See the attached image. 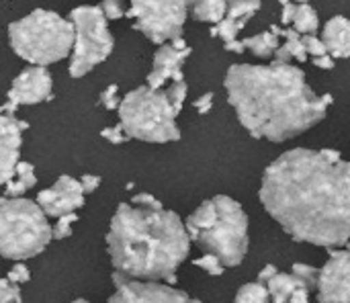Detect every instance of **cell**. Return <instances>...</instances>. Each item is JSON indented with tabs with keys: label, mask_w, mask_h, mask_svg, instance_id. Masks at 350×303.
<instances>
[{
	"label": "cell",
	"mask_w": 350,
	"mask_h": 303,
	"mask_svg": "<svg viewBox=\"0 0 350 303\" xmlns=\"http://www.w3.org/2000/svg\"><path fill=\"white\" fill-rule=\"evenodd\" d=\"M51 74L41 66H31L23 70L10 84L6 103L0 107L2 115H14L21 105H37L51 98Z\"/></svg>",
	"instance_id": "30bf717a"
},
{
	"label": "cell",
	"mask_w": 350,
	"mask_h": 303,
	"mask_svg": "<svg viewBox=\"0 0 350 303\" xmlns=\"http://www.w3.org/2000/svg\"><path fill=\"white\" fill-rule=\"evenodd\" d=\"M279 35L285 37V43L277 47L275 51V62H281V64H289L291 60H297V62H306L308 60V53H306V47L301 43V35L295 31V29H281L277 27Z\"/></svg>",
	"instance_id": "d6986e66"
},
{
	"label": "cell",
	"mask_w": 350,
	"mask_h": 303,
	"mask_svg": "<svg viewBox=\"0 0 350 303\" xmlns=\"http://www.w3.org/2000/svg\"><path fill=\"white\" fill-rule=\"evenodd\" d=\"M277 273H279V271H277V267H275V265H267V267L258 273V283H262V285H265V283H267L271 277H275Z\"/></svg>",
	"instance_id": "ab89813d"
},
{
	"label": "cell",
	"mask_w": 350,
	"mask_h": 303,
	"mask_svg": "<svg viewBox=\"0 0 350 303\" xmlns=\"http://www.w3.org/2000/svg\"><path fill=\"white\" fill-rule=\"evenodd\" d=\"M70 21L74 25L70 76L82 78L111 55L115 39L100 6H78L70 12Z\"/></svg>",
	"instance_id": "ba28073f"
},
{
	"label": "cell",
	"mask_w": 350,
	"mask_h": 303,
	"mask_svg": "<svg viewBox=\"0 0 350 303\" xmlns=\"http://www.w3.org/2000/svg\"><path fill=\"white\" fill-rule=\"evenodd\" d=\"M291 275H295L297 279H301L310 289H316L318 287V277H320V271L312 265H306V263H295L293 269H291Z\"/></svg>",
	"instance_id": "d4e9b609"
},
{
	"label": "cell",
	"mask_w": 350,
	"mask_h": 303,
	"mask_svg": "<svg viewBox=\"0 0 350 303\" xmlns=\"http://www.w3.org/2000/svg\"><path fill=\"white\" fill-rule=\"evenodd\" d=\"M316 289L320 303H350V250L330 252Z\"/></svg>",
	"instance_id": "7c38bea8"
},
{
	"label": "cell",
	"mask_w": 350,
	"mask_h": 303,
	"mask_svg": "<svg viewBox=\"0 0 350 303\" xmlns=\"http://www.w3.org/2000/svg\"><path fill=\"white\" fill-rule=\"evenodd\" d=\"M100 10H103L107 21H115V18L125 16V8L121 6V0H103Z\"/></svg>",
	"instance_id": "1f68e13d"
},
{
	"label": "cell",
	"mask_w": 350,
	"mask_h": 303,
	"mask_svg": "<svg viewBox=\"0 0 350 303\" xmlns=\"http://www.w3.org/2000/svg\"><path fill=\"white\" fill-rule=\"evenodd\" d=\"M78 222V215L76 213H68V215H62L57 218L55 226H51V236L53 240H64L72 234V226Z\"/></svg>",
	"instance_id": "4316f807"
},
{
	"label": "cell",
	"mask_w": 350,
	"mask_h": 303,
	"mask_svg": "<svg viewBox=\"0 0 350 303\" xmlns=\"http://www.w3.org/2000/svg\"><path fill=\"white\" fill-rule=\"evenodd\" d=\"M187 92H189V86H187V82H185V80H180V82H172V84L166 88L168 101H170L172 109L176 111V115L183 111V105H185Z\"/></svg>",
	"instance_id": "484cf974"
},
{
	"label": "cell",
	"mask_w": 350,
	"mask_h": 303,
	"mask_svg": "<svg viewBox=\"0 0 350 303\" xmlns=\"http://www.w3.org/2000/svg\"><path fill=\"white\" fill-rule=\"evenodd\" d=\"M228 101L252 137L291 140L326 117L332 94L318 96L301 68L281 62L269 66L236 64L226 74Z\"/></svg>",
	"instance_id": "7a4b0ae2"
},
{
	"label": "cell",
	"mask_w": 350,
	"mask_h": 303,
	"mask_svg": "<svg viewBox=\"0 0 350 303\" xmlns=\"http://www.w3.org/2000/svg\"><path fill=\"white\" fill-rule=\"evenodd\" d=\"M236 303H271V295L267 285L256 281L240 287V291L236 293Z\"/></svg>",
	"instance_id": "cb8c5ba5"
},
{
	"label": "cell",
	"mask_w": 350,
	"mask_h": 303,
	"mask_svg": "<svg viewBox=\"0 0 350 303\" xmlns=\"http://www.w3.org/2000/svg\"><path fill=\"white\" fill-rule=\"evenodd\" d=\"M322 43L334 60L350 57V18L332 16L322 31Z\"/></svg>",
	"instance_id": "e0dca14e"
},
{
	"label": "cell",
	"mask_w": 350,
	"mask_h": 303,
	"mask_svg": "<svg viewBox=\"0 0 350 303\" xmlns=\"http://www.w3.org/2000/svg\"><path fill=\"white\" fill-rule=\"evenodd\" d=\"M189 0H131L125 16L133 18L137 31L150 41L164 45L183 37Z\"/></svg>",
	"instance_id": "9c48e42d"
},
{
	"label": "cell",
	"mask_w": 350,
	"mask_h": 303,
	"mask_svg": "<svg viewBox=\"0 0 350 303\" xmlns=\"http://www.w3.org/2000/svg\"><path fill=\"white\" fill-rule=\"evenodd\" d=\"M312 62H314V66H318V68H322V70H332V68H334V57H332L330 53L320 55V57H314Z\"/></svg>",
	"instance_id": "74e56055"
},
{
	"label": "cell",
	"mask_w": 350,
	"mask_h": 303,
	"mask_svg": "<svg viewBox=\"0 0 350 303\" xmlns=\"http://www.w3.org/2000/svg\"><path fill=\"white\" fill-rule=\"evenodd\" d=\"M293 29L299 35H316L320 31V18L314 6L310 4H297V12L293 18Z\"/></svg>",
	"instance_id": "603a6c76"
},
{
	"label": "cell",
	"mask_w": 350,
	"mask_h": 303,
	"mask_svg": "<svg viewBox=\"0 0 350 303\" xmlns=\"http://www.w3.org/2000/svg\"><path fill=\"white\" fill-rule=\"evenodd\" d=\"M47 218H62L68 213H76V209L84 207V191L78 179L59 176L51 189H45L37 195L35 201Z\"/></svg>",
	"instance_id": "4fadbf2b"
},
{
	"label": "cell",
	"mask_w": 350,
	"mask_h": 303,
	"mask_svg": "<svg viewBox=\"0 0 350 303\" xmlns=\"http://www.w3.org/2000/svg\"><path fill=\"white\" fill-rule=\"evenodd\" d=\"M226 49L228 51H234V53H242L244 51V45H242V41H232V43H226Z\"/></svg>",
	"instance_id": "60d3db41"
},
{
	"label": "cell",
	"mask_w": 350,
	"mask_h": 303,
	"mask_svg": "<svg viewBox=\"0 0 350 303\" xmlns=\"http://www.w3.org/2000/svg\"><path fill=\"white\" fill-rule=\"evenodd\" d=\"M35 183H37L35 166L29 164V162H18L16 168H14V176L6 183L4 197H8V199H18V197L25 195L29 189H33Z\"/></svg>",
	"instance_id": "ffe728a7"
},
{
	"label": "cell",
	"mask_w": 350,
	"mask_h": 303,
	"mask_svg": "<svg viewBox=\"0 0 350 303\" xmlns=\"http://www.w3.org/2000/svg\"><path fill=\"white\" fill-rule=\"evenodd\" d=\"M27 127V121L0 113V185H6L14 176V168L21 162L23 131Z\"/></svg>",
	"instance_id": "9a60e30c"
},
{
	"label": "cell",
	"mask_w": 350,
	"mask_h": 303,
	"mask_svg": "<svg viewBox=\"0 0 350 303\" xmlns=\"http://www.w3.org/2000/svg\"><path fill=\"white\" fill-rule=\"evenodd\" d=\"M310 302V289L308 287H299V289H295L293 291V295H291V300L289 303H308Z\"/></svg>",
	"instance_id": "f35d334b"
},
{
	"label": "cell",
	"mask_w": 350,
	"mask_h": 303,
	"mask_svg": "<svg viewBox=\"0 0 350 303\" xmlns=\"http://www.w3.org/2000/svg\"><path fill=\"white\" fill-rule=\"evenodd\" d=\"M121 127L127 137H135L150 144H166L180 140L176 125V111L172 109L166 90H152L139 86L127 92L119 105Z\"/></svg>",
	"instance_id": "52a82bcc"
},
{
	"label": "cell",
	"mask_w": 350,
	"mask_h": 303,
	"mask_svg": "<svg viewBox=\"0 0 350 303\" xmlns=\"http://www.w3.org/2000/svg\"><path fill=\"white\" fill-rule=\"evenodd\" d=\"M0 303H23L18 285H12L8 279H0Z\"/></svg>",
	"instance_id": "f546056e"
},
{
	"label": "cell",
	"mask_w": 350,
	"mask_h": 303,
	"mask_svg": "<svg viewBox=\"0 0 350 303\" xmlns=\"http://www.w3.org/2000/svg\"><path fill=\"white\" fill-rule=\"evenodd\" d=\"M258 195L297 242L332 248L350 240V162L338 150L281 154L265 170Z\"/></svg>",
	"instance_id": "6da1fadb"
},
{
	"label": "cell",
	"mask_w": 350,
	"mask_h": 303,
	"mask_svg": "<svg viewBox=\"0 0 350 303\" xmlns=\"http://www.w3.org/2000/svg\"><path fill=\"white\" fill-rule=\"evenodd\" d=\"M72 303H90V302H86V300H76V302H72Z\"/></svg>",
	"instance_id": "7bdbcfd3"
},
{
	"label": "cell",
	"mask_w": 350,
	"mask_h": 303,
	"mask_svg": "<svg viewBox=\"0 0 350 303\" xmlns=\"http://www.w3.org/2000/svg\"><path fill=\"white\" fill-rule=\"evenodd\" d=\"M347 246H349V250H350V240H349V242H347Z\"/></svg>",
	"instance_id": "ee69618b"
},
{
	"label": "cell",
	"mask_w": 350,
	"mask_h": 303,
	"mask_svg": "<svg viewBox=\"0 0 350 303\" xmlns=\"http://www.w3.org/2000/svg\"><path fill=\"white\" fill-rule=\"evenodd\" d=\"M244 49H250L254 55L258 57H271L275 55L277 47H279V31H277V25H273L269 31H262L254 37H246L242 41Z\"/></svg>",
	"instance_id": "44dd1931"
},
{
	"label": "cell",
	"mask_w": 350,
	"mask_h": 303,
	"mask_svg": "<svg viewBox=\"0 0 350 303\" xmlns=\"http://www.w3.org/2000/svg\"><path fill=\"white\" fill-rule=\"evenodd\" d=\"M279 2H281V4H283V6H285V4H289V2H291V0H279ZM297 2H299V4H308V2H310V0H297Z\"/></svg>",
	"instance_id": "b9f144b4"
},
{
	"label": "cell",
	"mask_w": 350,
	"mask_h": 303,
	"mask_svg": "<svg viewBox=\"0 0 350 303\" xmlns=\"http://www.w3.org/2000/svg\"><path fill=\"white\" fill-rule=\"evenodd\" d=\"M191 55V47L183 37L160 45V49L154 55V66L152 72L148 74V88L152 90H162V86L170 82H180L185 80L183 76V64Z\"/></svg>",
	"instance_id": "5bb4252c"
},
{
	"label": "cell",
	"mask_w": 350,
	"mask_h": 303,
	"mask_svg": "<svg viewBox=\"0 0 350 303\" xmlns=\"http://www.w3.org/2000/svg\"><path fill=\"white\" fill-rule=\"evenodd\" d=\"M295 12H297V4H293V2L285 4L283 6V12H281V23L283 25H291L293 18H295Z\"/></svg>",
	"instance_id": "8d00e7d4"
},
{
	"label": "cell",
	"mask_w": 350,
	"mask_h": 303,
	"mask_svg": "<svg viewBox=\"0 0 350 303\" xmlns=\"http://www.w3.org/2000/svg\"><path fill=\"white\" fill-rule=\"evenodd\" d=\"M78 181H80V185H82L84 195H90V193H94V191L100 187V179H98V176H92V174H84V176L78 179Z\"/></svg>",
	"instance_id": "d590c367"
},
{
	"label": "cell",
	"mask_w": 350,
	"mask_h": 303,
	"mask_svg": "<svg viewBox=\"0 0 350 303\" xmlns=\"http://www.w3.org/2000/svg\"><path fill=\"white\" fill-rule=\"evenodd\" d=\"M189 8L197 21L217 25L228 10V0H189Z\"/></svg>",
	"instance_id": "7402d4cb"
},
{
	"label": "cell",
	"mask_w": 350,
	"mask_h": 303,
	"mask_svg": "<svg viewBox=\"0 0 350 303\" xmlns=\"http://www.w3.org/2000/svg\"><path fill=\"white\" fill-rule=\"evenodd\" d=\"M100 135L109 142V144H115V146H119V144H125L129 137L125 135V131H123V127L121 125H117V127H107V129H103L100 131Z\"/></svg>",
	"instance_id": "836d02e7"
},
{
	"label": "cell",
	"mask_w": 350,
	"mask_h": 303,
	"mask_svg": "<svg viewBox=\"0 0 350 303\" xmlns=\"http://www.w3.org/2000/svg\"><path fill=\"white\" fill-rule=\"evenodd\" d=\"M267 289H269V295H271V303H289L291 295L295 289L299 287H308L301 279H297L295 275L291 273H277L275 277H271L267 283ZM310 289V287H308ZM312 291V289H310Z\"/></svg>",
	"instance_id": "ac0fdd59"
},
{
	"label": "cell",
	"mask_w": 350,
	"mask_h": 303,
	"mask_svg": "<svg viewBox=\"0 0 350 303\" xmlns=\"http://www.w3.org/2000/svg\"><path fill=\"white\" fill-rule=\"evenodd\" d=\"M187 234L224 267H238L248 252V215L232 197L203 201L185 222Z\"/></svg>",
	"instance_id": "277c9868"
},
{
	"label": "cell",
	"mask_w": 350,
	"mask_h": 303,
	"mask_svg": "<svg viewBox=\"0 0 350 303\" xmlns=\"http://www.w3.org/2000/svg\"><path fill=\"white\" fill-rule=\"evenodd\" d=\"M193 265H195V267H199V269H203V271H205L207 275H211V277H219V275H224V269H226L217 256L207 254V252H205V256L197 259Z\"/></svg>",
	"instance_id": "83f0119b"
},
{
	"label": "cell",
	"mask_w": 350,
	"mask_h": 303,
	"mask_svg": "<svg viewBox=\"0 0 350 303\" xmlns=\"http://www.w3.org/2000/svg\"><path fill=\"white\" fill-rule=\"evenodd\" d=\"M193 107L197 109V113L207 115V113L211 111V107H213V92H207V94L199 96V98L193 103Z\"/></svg>",
	"instance_id": "e575fe53"
},
{
	"label": "cell",
	"mask_w": 350,
	"mask_h": 303,
	"mask_svg": "<svg viewBox=\"0 0 350 303\" xmlns=\"http://www.w3.org/2000/svg\"><path fill=\"white\" fill-rule=\"evenodd\" d=\"M51 240L49 220L35 201L0 197V254L4 259L23 263L41 254Z\"/></svg>",
	"instance_id": "8992f818"
},
{
	"label": "cell",
	"mask_w": 350,
	"mask_h": 303,
	"mask_svg": "<svg viewBox=\"0 0 350 303\" xmlns=\"http://www.w3.org/2000/svg\"><path fill=\"white\" fill-rule=\"evenodd\" d=\"M260 0H228L226 16L211 29L213 37H221L226 43L238 39V33L246 27V23L260 10Z\"/></svg>",
	"instance_id": "2e32d148"
},
{
	"label": "cell",
	"mask_w": 350,
	"mask_h": 303,
	"mask_svg": "<svg viewBox=\"0 0 350 303\" xmlns=\"http://www.w3.org/2000/svg\"><path fill=\"white\" fill-rule=\"evenodd\" d=\"M12 285H23L31 279V271L23 265V263H16L10 271H8V277H6Z\"/></svg>",
	"instance_id": "d6a6232c"
},
{
	"label": "cell",
	"mask_w": 350,
	"mask_h": 303,
	"mask_svg": "<svg viewBox=\"0 0 350 303\" xmlns=\"http://www.w3.org/2000/svg\"><path fill=\"white\" fill-rule=\"evenodd\" d=\"M107 248L115 273L129 281L174 283L187 261L191 238L185 222L152 195H135L121 203L111 220Z\"/></svg>",
	"instance_id": "3957f363"
},
{
	"label": "cell",
	"mask_w": 350,
	"mask_h": 303,
	"mask_svg": "<svg viewBox=\"0 0 350 303\" xmlns=\"http://www.w3.org/2000/svg\"><path fill=\"white\" fill-rule=\"evenodd\" d=\"M301 43L306 47V53H312L314 57H320V55H326L328 53L326 45L316 35H301Z\"/></svg>",
	"instance_id": "4dcf8cb0"
},
{
	"label": "cell",
	"mask_w": 350,
	"mask_h": 303,
	"mask_svg": "<svg viewBox=\"0 0 350 303\" xmlns=\"http://www.w3.org/2000/svg\"><path fill=\"white\" fill-rule=\"evenodd\" d=\"M98 103H100L105 109H109V111L119 109V105H121V101H119V86H117V84H109V86L100 92Z\"/></svg>",
	"instance_id": "f1b7e54d"
},
{
	"label": "cell",
	"mask_w": 350,
	"mask_h": 303,
	"mask_svg": "<svg viewBox=\"0 0 350 303\" xmlns=\"http://www.w3.org/2000/svg\"><path fill=\"white\" fill-rule=\"evenodd\" d=\"M8 39L18 57L45 68L70 55L74 47V25L53 10L37 8L8 25Z\"/></svg>",
	"instance_id": "5b68a950"
},
{
	"label": "cell",
	"mask_w": 350,
	"mask_h": 303,
	"mask_svg": "<svg viewBox=\"0 0 350 303\" xmlns=\"http://www.w3.org/2000/svg\"><path fill=\"white\" fill-rule=\"evenodd\" d=\"M115 293L107 303H201L174 287L152 281H129L121 275H113Z\"/></svg>",
	"instance_id": "8fae6325"
}]
</instances>
